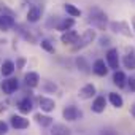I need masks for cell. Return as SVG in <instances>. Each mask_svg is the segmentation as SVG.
<instances>
[{"label":"cell","instance_id":"4","mask_svg":"<svg viewBox=\"0 0 135 135\" xmlns=\"http://www.w3.org/2000/svg\"><path fill=\"white\" fill-rule=\"evenodd\" d=\"M110 29L114 33H119V35H124V37H132L130 26L126 21H113V22H110Z\"/></svg>","mask_w":135,"mask_h":135},{"label":"cell","instance_id":"8","mask_svg":"<svg viewBox=\"0 0 135 135\" xmlns=\"http://www.w3.org/2000/svg\"><path fill=\"white\" fill-rule=\"evenodd\" d=\"M95 92H97L95 86L89 83V84H84V86L80 89V92H78V97H80L81 100H89V99H92V97L95 95Z\"/></svg>","mask_w":135,"mask_h":135},{"label":"cell","instance_id":"17","mask_svg":"<svg viewBox=\"0 0 135 135\" xmlns=\"http://www.w3.org/2000/svg\"><path fill=\"white\" fill-rule=\"evenodd\" d=\"M18 108H19V111H21L22 114H29V113L33 110V103H32V100H30L29 97H24V99H21V100L18 102Z\"/></svg>","mask_w":135,"mask_h":135},{"label":"cell","instance_id":"18","mask_svg":"<svg viewBox=\"0 0 135 135\" xmlns=\"http://www.w3.org/2000/svg\"><path fill=\"white\" fill-rule=\"evenodd\" d=\"M51 135H72V130L65 124H52L51 126Z\"/></svg>","mask_w":135,"mask_h":135},{"label":"cell","instance_id":"2","mask_svg":"<svg viewBox=\"0 0 135 135\" xmlns=\"http://www.w3.org/2000/svg\"><path fill=\"white\" fill-rule=\"evenodd\" d=\"M95 37H97L95 30H92V29L84 30V32H83V35H80V37H78V41L73 45V51H78V49L86 48L88 45H91V43L95 40Z\"/></svg>","mask_w":135,"mask_h":135},{"label":"cell","instance_id":"35","mask_svg":"<svg viewBox=\"0 0 135 135\" xmlns=\"http://www.w3.org/2000/svg\"><path fill=\"white\" fill-rule=\"evenodd\" d=\"M132 29H133V30H135V16H133V18H132Z\"/></svg>","mask_w":135,"mask_h":135},{"label":"cell","instance_id":"23","mask_svg":"<svg viewBox=\"0 0 135 135\" xmlns=\"http://www.w3.org/2000/svg\"><path fill=\"white\" fill-rule=\"evenodd\" d=\"M15 70H16V69H15V64H13L11 60H5V62L2 64V67H0V73H2L3 76H10Z\"/></svg>","mask_w":135,"mask_h":135},{"label":"cell","instance_id":"7","mask_svg":"<svg viewBox=\"0 0 135 135\" xmlns=\"http://www.w3.org/2000/svg\"><path fill=\"white\" fill-rule=\"evenodd\" d=\"M43 15V5H33L27 11V21L29 22H38Z\"/></svg>","mask_w":135,"mask_h":135},{"label":"cell","instance_id":"19","mask_svg":"<svg viewBox=\"0 0 135 135\" xmlns=\"http://www.w3.org/2000/svg\"><path fill=\"white\" fill-rule=\"evenodd\" d=\"M113 83H114V86H118V88H124V86L127 84V76H126V73L121 72V70H116L114 75H113Z\"/></svg>","mask_w":135,"mask_h":135},{"label":"cell","instance_id":"22","mask_svg":"<svg viewBox=\"0 0 135 135\" xmlns=\"http://www.w3.org/2000/svg\"><path fill=\"white\" fill-rule=\"evenodd\" d=\"M122 64H124L126 69H129V70H135V54H133V51H130V52H127V54L124 56Z\"/></svg>","mask_w":135,"mask_h":135},{"label":"cell","instance_id":"13","mask_svg":"<svg viewBox=\"0 0 135 135\" xmlns=\"http://www.w3.org/2000/svg\"><path fill=\"white\" fill-rule=\"evenodd\" d=\"M38 103H40L41 111H46V113H49V111H52V110L56 108V102H54L52 99L46 97V95H41V97L38 99Z\"/></svg>","mask_w":135,"mask_h":135},{"label":"cell","instance_id":"21","mask_svg":"<svg viewBox=\"0 0 135 135\" xmlns=\"http://www.w3.org/2000/svg\"><path fill=\"white\" fill-rule=\"evenodd\" d=\"M108 100H110V103L114 108H122V105H124V99L118 92H110L108 94Z\"/></svg>","mask_w":135,"mask_h":135},{"label":"cell","instance_id":"30","mask_svg":"<svg viewBox=\"0 0 135 135\" xmlns=\"http://www.w3.org/2000/svg\"><path fill=\"white\" fill-rule=\"evenodd\" d=\"M8 132V124L3 122V121H0V135H5Z\"/></svg>","mask_w":135,"mask_h":135},{"label":"cell","instance_id":"34","mask_svg":"<svg viewBox=\"0 0 135 135\" xmlns=\"http://www.w3.org/2000/svg\"><path fill=\"white\" fill-rule=\"evenodd\" d=\"M130 114L135 118V105H132V107H130Z\"/></svg>","mask_w":135,"mask_h":135},{"label":"cell","instance_id":"11","mask_svg":"<svg viewBox=\"0 0 135 135\" xmlns=\"http://www.w3.org/2000/svg\"><path fill=\"white\" fill-rule=\"evenodd\" d=\"M10 124L15 127V129H27L29 127V119H26L24 116L21 114H13L10 118Z\"/></svg>","mask_w":135,"mask_h":135},{"label":"cell","instance_id":"27","mask_svg":"<svg viewBox=\"0 0 135 135\" xmlns=\"http://www.w3.org/2000/svg\"><path fill=\"white\" fill-rule=\"evenodd\" d=\"M43 89L46 92H56L57 91V86L54 84V81H45L43 83Z\"/></svg>","mask_w":135,"mask_h":135},{"label":"cell","instance_id":"10","mask_svg":"<svg viewBox=\"0 0 135 135\" xmlns=\"http://www.w3.org/2000/svg\"><path fill=\"white\" fill-rule=\"evenodd\" d=\"M78 32L76 30H67V32H64L62 35H60V41L64 43V45H75L76 41H78Z\"/></svg>","mask_w":135,"mask_h":135},{"label":"cell","instance_id":"3","mask_svg":"<svg viewBox=\"0 0 135 135\" xmlns=\"http://www.w3.org/2000/svg\"><path fill=\"white\" fill-rule=\"evenodd\" d=\"M62 116H64V119L73 122V121H78V119L83 118V111H81L78 107H75V105H69V107H65V108H64Z\"/></svg>","mask_w":135,"mask_h":135},{"label":"cell","instance_id":"9","mask_svg":"<svg viewBox=\"0 0 135 135\" xmlns=\"http://www.w3.org/2000/svg\"><path fill=\"white\" fill-rule=\"evenodd\" d=\"M73 26H75V19L73 18H59V21H57V24H56L54 29L56 30H60L64 33L67 30H70Z\"/></svg>","mask_w":135,"mask_h":135},{"label":"cell","instance_id":"1","mask_svg":"<svg viewBox=\"0 0 135 135\" xmlns=\"http://www.w3.org/2000/svg\"><path fill=\"white\" fill-rule=\"evenodd\" d=\"M89 24L99 30H105L107 26H108V18H107V13L103 10H100L99 7H92L89 10V18H88Z\"/></svg>","mask_w":135,"mask_h":135},{"label":"cell","instance_id":"6","mask_svg":"<svg viewBox=\"0 0 135 135\" xmlns=\"http://www.w3.org/2000/svg\"><path fill=\"white\" fill-rule=\"evenodd\" d=\"M2 92L7 94V95H11L13 92H16V89L19 88V81L16 78H8V80H3L2 81Z\"/></svg>","mask_w":135,"mask_h":135},{"label":"cell","instance_id":"26","mask_svg":"<svg viewBox=\"0 0 135 135\" xmlns=\"http://www.w3.org/2000/svg\"><path fill=\"white\" fill-rule=\"evenodd\" d=\"M40 45H41V48H43L45 51H48V52L54 54V51H56V49H54V46H52V43H51L49 40H41V43H40Z\"/></svg>","mask_w":135,"mask_h":135},{"label":"cell","instance_id":"14","mask_svg":"<svg viewBox=\"0 0 135 135\" xmlns=\"http://www.w3.org/2000/svg\"><path fill=\"white\" fill-rule=\"evenodd\" d=\"M92 72H94L97 76H105V75L108 73V69H107V64H105V60H102V59H97V60L92 64Z\"/></svg>","mask_w":135,"mask_h":135},{"label":"cell","instance_id":"12","mask_svg":"<svg viewBox=\"0 0 135 135\" xmlns=\"http://www.w3.org/2000/svg\"><path fill=\"white\" fill-rule=\"evenodd\" d=\"M16 26V21L13 16H7V15H0V30L8 32L10 29H13Z\"/></svg>","mask_w":135,"mask_h":135},{"label":"cell","instance_id":"16","mask_svg":"<svg viewBox=\"0 0 135 135\" xmlns=\"http://www.w3.org/2000/svg\"><path fill=\"white\" fill-rule=\"evenodd\" d=\"M24 83H26L27 88H37L38 83H40V75L37 72H29L24 76Z\"/></svg>","mask_w":135,"mask_h":135},{"label":"cell","instance_id":"29","mask_svg":"<svg viewBox=\"0 0 135 135\" xmlns=\"http://www.w3.org/2000/svg\"><path fill=\"white\" fill-rule=\"evenodd\" d=\"M0 13H2V15H7V16H13V18H15V13H13L10 8L2 7V3H0Z\"/></svg>","mask_w":135,"mask_h":135},{"label":"cell","instance_id":"5","mask_svg":"<svg viewBox=\"0 0 135 135\" xmlns=\"http://www.w3.org/2000/svg\"><path fill=\"white\" fill-rule=\"evenodd\" d=\"M105 60H107V67H110L111 70H118L119 69V52L116 48H110L107 51V56H105Z\"/></svg>","mask_w":135,"mask_h":135},{"label":"cell","instance_id":"31","mask_svg":"<svg viewBox=\"0 0 135 135\" xmlns=\"http://www.w3.org/2000/svg\"><path fill=\"white\" fill-rule=\"evenodd\" d=\"M127 84H129L130 92H135V78H127Z\"/></svg>","mask_w":135,"mask_h":135},{"label":"cell","instance_id":"20","mask_svg":"<svg viewBox=\"0 0 135 135\" xmlns=\"http://www.w3.org/2000/svg\"><path fill=\"white\" fill-rule=\"evenodd\" d=\"M33 119H35L41 127H51V126H52V118H51V116H46V114L37 113V114L33 116Z\"/></svg>","mask_w":135,"mask_h":135},{"label":"cell","instance_id":"25","mask_svg":"<svg viewBox=\"0 0 135 135\" xmlns=\"http://www.w3.org/2000/svg\"><path fill=\"white\" fill-rule=\"evenodd\" d=\"M76 65L80 67V69L83 70V72H86V73H89V70L88 69H91V67H89V64H88V60L83 57V56H80L78 59H76Z\"/></svg>","mask_w":135,"mask_h":135},{"label":"cell","instance_id":"28","mask_svg":"<svg viewBox=\"0 0 135 135\" xmlns=\"http://www.w3.org/2000/svg\"><path fill=\"white\" fill-rule=\"evenodd\" d=\"M99 45H100L102 48H105V46H110V45H111V38H110L108 35H102V37L99 38Z\"/></svg>","mask_w":135,"mask_h":135},{"label":"cell","instance_id":"24","mask_svg":"<svg viewBox=\"0 0 135 135\" xmlns=\"http://www.w3.org/2000/svg\"><path fill=\"white\" fill-rule=\"evenodd\" d=\"M64 10H65L67 15H70V18H78V16H81V10L76 8V7L72 5V3H65V5H64Z\"/></svg>","mask_w":135,"mask_h":135},{"label":"cell","instance_id":"33","mask_svg":"<svg viewBox=\"0 0 135 135\" xmlns=\"http://www.w3.org/2000/svg\"><path fill=\"white\" fill-rule=\"evenodd\" d=\"M24 65H26V59L24 57H19L18 62H16V65H15V69H22Z\"/></svg>","mask_w":135,"mask_h":135},{"label":"cell","instance_id":"15","mask_svg":"<svg viewBox=\"0 0 135 135\" xmlns=\"http://www.w3.org/2000/svg\"><path fill=\"white\" fill-rule=\"evenodd\" d=\"M105 107H107V99H105L103 95H97V97L94 99V102H92L91 110H92L94 113H103V111H105Z\"/></svg>","mask_w":135,"mask_h":135},{"label":"cell","instance_id":"32","mask_svg":"<svg viewBox=\"0 0 135 135\" xmlns=\"http://www.w3.org/2000/svg\"><path fill=\"white\" fill-rule=\"evenodd\" d=\"M100 135H118V133H116V130H113V129H102V130H100Z\"/></svg>","mask_w":135,"mask_h":135}]
</instances>
